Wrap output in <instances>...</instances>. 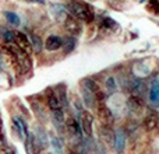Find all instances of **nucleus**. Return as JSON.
<instances>
[{
  "label": "nucleus",
  "mask_w": 159,
  "mask_h": 154,
  "mask_svg": "<svg viewBox=\"0 0 159 154\" xmlns=\"http://www.w3.org/2000/svg\"><path fill=\"white\" fill-rule=\"evenodd\" d=\"M43 101L46 108L49 109V112H55V111L63 109L60 104V99H59L57 94H56V90L53 87H49L46 91L43 93Z\"/></svg>",
  "instance_id": "nucleus-6"
},
{
  "label": "nucleus",
  "mask_w": 159,
  "mask_h": 154,
  "mask_svg": "<svg viewBox=\"0 0 159 154\" xmlns=\"http://www.w3.org/2000/svg\"><path fill=\"white\" fill-rule=\"evenodd\" d=\"M64 154H81V152L78 150V147H73V146H70L69 149L64 152Z\"/></svg>",
  "instance_id": "nucleus-26"
},
{
  "label": "nucleus",
  "mask_w": 159,
  "mask_h": 154,
  "mask_svg": "<svg viewBox=\"0 0 159 154\" xmlns=\"http://www.w3.org/2000/svg\"><path fill=\"white\" fill-rule=\"evenodd\" d=\"M50 10H52L53 17L56 18L57 22H64V20H66L67 16H69V11H67L66 6L59 4V3H55V4L50 6Z\"/></svg>",
  "instance_id": "nucleus-17"
},
{
  "label": "nucleus",
  "mask_w": 159,
  "mask_h": 154,
  "mask_svg": "<svg viewBox=\"0 0 159 154\" xmlns=\"http://www.w3.org/2000/svg\"><path fill=\"white\" fill-rule=\"evenodd\" d=\"M28 38H30V42H31V46H32V51L34 53H41L42 49H43V42H42L41 36L38 35V34H35L34 31H30V32L27 34Z\"/></svg>",
  "instance_id": "nucleus-19"
},
{
  "label": "nucleus",
  "mask_w": 159,
  "mask_h": 154,
  "mask_svg": "<svg viewBox=\"0 0 159 154\" xmlns=\"http://www.w3.org/2000/svg\"><path fill=\"white\" fill-rule=\"evenodd\" d=\"M3 16H4L6 21H7L10 25H13V27H18V25L21 24V18H20V16L17 13H14V11H4Z\"/></svg>",
  "instance_id": "nucleus-21"
},
{
  "label": "nucleus",
  "mask_w": 159,
  "mask_h": 154,
  "mask_svg": "<svg viewBox=\"0 0 159 154\" xmlns=\"http://www.w3.org/2000/svg\"><path fill=\"white\" fill-rule=\"evenodd\" d=\"M66 111L64 109H59L55 112H50V119H52V125L56 130V135L63 136L64 137V126H66Z\"/></svg>",
  "instance_id": "nucleus-8"
},
{
  "label": "nucleus",
  "mask_w": 159,
  "mask_h": 154,
  "mask_svg": "<svg viewBox=\"0 0 159 154\" xmlns=\"http://www.w3.org/2000/svg\"><path fill=\"white\" fill-rule=\"evenodd\" d=\"M77 121L80 122V126H81L84 137L92 139L93 137V122H95V115H93L92 111L84 109Z\"/></svg>",
  "instance_id": "nucleus-4"
},
{
  "label": "nucleus",
  "mask_w": 159,
  "mask_h": 154,
  "mask_svg": "<svg viewBox=\"0 0 159 154\" xmlns=\"http://www.w3.org/2000/svg\"><path fill=\"white\" fill-rule=\"evenodd\" d=\"M113 137H115V129H113V128L99 125L98 126V139L103 146L112 147L113 146Z\"/></svg>",
  "instance_id": "nucleus-11"
},
{
  "label": "nucleus",
  "mask_w": 159,
  "mask_h": 154,
  "mask_svg": "<svg viewBox=\"0 0 159 154\" xmlns=\"http://www.w3.org/2000/svg\"><path fill=\"white\" fill-rule=\"evenodd\" d=\"M127 139H129V135H127L124 125H120V126L116 128L115 137H113V146H112L116 154H124L127 149Z\"/></svg>",
  "instance_id": "nucleus-5"
},
{
  "label": "nucleus",
  "mask_w": 159,
  "mask_h": 154,
  "mask_svg": "<svg viewBox=\"0 0 159 154\" xmlns=\"http://www.w3.org/2000/svg\"><path fill=\"white\" fill-rule=\"evenodd\" d=\"M14 42H16V45L18 46V49L22 51L24 53H27L28 56L34 55V51H32V46H31L30 38H28V35L25 32L16 31V32H14Z\"/></svg>",
  "instance_id": "nucleus-9"
},
{
  "label": "nucleus",
  "mask_w": 159,
  "mask_h": 154,
  "mask_svg": "<svg viewBox=\"0 0 159 154\" xmlns=\"http://www.w3.org/2000/svg\"><path fill=\"white\" fill-rule=\"evenodd\" d=\"M75 46H77V38L70 35L67 39H64V45H63V48H61V49L64 51V53H66V55H69V53H71L75 49Z\"/></svg>",
  "instance_id": "nucleus-23"
},
{
  "label": "nucleus",
  "mask_w": 159,
  "mask_h": 154,
  "mask_svg": "<svg viewBox=\"0 0 159 154\" xmlns=\"http://www.w3.org/2000/svg\"><path fill=\"white\" fill-rule=\"evenodd\" d=\"M22 2L34 3V4H45V3H46V0H22Z\"/></svg>",
  "instance_id": "nucleus-27"
},
{
  "label": "nucleus",
  "mask_w": 159,
  "mask_h": 154,
  "mask_svg": "<svg viewBox=\"0 0 159 154\" xmlns=\"http://www.w3.org/2000/svg\"><path fill=\"white\" fill-rule=\"evenodd\" d=\"M64 45V38L60 35H49L43 42V48L48 52H57L63 48Z\"/></svg>",
  "instance_id": "nucleus-14"
},
{
  "label": "nucleus",
  "mask_w": 159,
  "mask_h": 154,
  "mask_svg": "<svg viewBox=\"0 0 159 154\" xmlns=\"http://www.w3.org/2000/svg\"><path fill=\"white\" fill-rule=\"evenodd\" d=\"M141 126L145 132L152 133L157 129H159V112L154 108H145L144 116L141 119Z\"/></svg>",
  "instance_id": "nucleus-3"
},
{
  "label": "nucleus",
  "mask_w": 159,
  "mask_h": 154,
  "mask_svg": "<svg viewBox=\"0 0 159 154\" xmlns=\"http://www.w3.org/2000/svg\"><path fill=\"white\" fill-rule=\"evenodd\" d=\"M148 104L154 109L159 108V77L152 80L151 85L148 88Z\"/></svg>",
  "instance_id": "nucleus-13"
},
{
  "label": "nucleus",
  "mask_w": 159,
  "mask_h": 154,
  "mask_svg": "<svg viewBox=\"0 0 159 154\" xmlns=\"http://www.w3.org/2000/svg\"><path fill=\"white\" fill-rule=\"evenodd\" d=\"M64 137L69 139L70 144L73 147H78L80 144H82L84 142V135H82L81 126H80V122L77 121L74 115L71 112H69V115H66V126H64Z\"/></svg>",
  "instance_id": "nucleus-2"
},
{
  "label": "nucleus",
  "mask_w": 159,
  "mask_h": 154,
  "mask_svg": "<svg viewBox=\"0 0 159 154\" xmlns=\"http://www.w3.org/2000/svg\"><path fill=\"white\" fill-rule=\"evenodd\" d=\"M64 143H66V137H63V136H59V135L50 136L49 144L52 146V149L55 150L56 154H64V152H66V144Z\"/></svg>",
  "instance_id": "nucleus-16"
},
{
  "label": "nucleus",
  "mask_w": 159,
  "mask_h": 154,
  "mask_svg": "<svg viewBox=\"0 0 159 154\" xmlns=\"http://www.w3.org/2000/svg\"><path fill=\"white\" fill-rule=\"evenodd\" d=\"M147 8H148L149 13L155 14V16H159V3L155 2V0H149L148 4H147Z\"/></svg>",
  "instance_id": "nucleus-24"
},
{
  "label": "nucleus",
  "mask_w": 159,
  "mask_h": 154,
  "mask_svg": "<svg viewBox=\"0 0 159 154\" xmlns=\"http://www.w3.org/2000/svg\"><path fill=\"white\" fill-rule=\"evenodd\" d=\"M155 2H158V3H159V0H155Z\"/></svg>",
  "instance_id": "nucleus-29"
},
{
  "label": "nucleus",
  "mask_w": 159,
  "mask_h": 154,
  "mask_svg": "<svg viewBox=\"0 0 159 154\" xmlns=\"http://www.w3.org/2000/svg\"><path fill=\"white\" fill-rule=\"evenodd\" d=\"M101 88H102V91H103V94H105V97H106V98H110V97H113L119 91L117 83H116V77L112 76V75L105 76L103 80H102Z\"/></svg>",
  "instance_id": "nucleus-10"
},
{
  "label": "nucleus",
  "mask_w": 159,
  "mask_h": 154,
  "mask_svg": "<svg viewBox=\"0 0 159 154\" xmlns=\"http://www.w3.org/2000/svg\"><path fill=\"white\" fill-rule=\"evenodd\" d=\"M50 154H52V153H50Z\"/></svg>",
  "instance_id": "nucleus-30"
},
{
  "label": "nucleus",
  "mask_w": 159,
  "mask_h": 154,
  "mask_svg": "<svg viewBox=\"0 0 159 154\" xmlns=\"http://www.w3.org/2000/svg\"><path fill=\"white\" fill-rule=\"evenodd\" d=\"M80 87L88 90L89 93H92L95 97L98 95V94L102 93L101 83H99L98 80L92 79V77H84V79H81V80H80Z\"/></svg>",
  "instance_id": "nucleus-15"
},
{
  "label": "nucleus",
  "mask_w": 159,
  "mask_h": 154,
  "mask_svg": "<svg viewBox=\"0 0 159 154\" xmlns=\"http://www.w3.org/2000/svg\"><path fill=\"white\" fill-rule=\"evenodd\" d=\"M107 6L113 7L115 10H123V7L126 6V3L123 0H107Z\"/></svg>",
  "instance_id": "nucleus-25"
},
{
  "label": "nucleus",
  "mask_w": 159,
  "mask_h": 154,
  "mask_svg": "<svg viewBox=\"0 0 159 154\" xmlns=\"http://www.w3.org/2000/svg\"><path fill=\"white\" fill-rule=\"evenodd\" d=\"M11 128H13L14 133L17 135V137L22 142L25 140V137H27L28 133H30L27 121H25L24 118H21V116H18V115H16V116L11 118Z\"/></svg>",
  "instance_id": "nucleus-7"
},
{
  "label": "nucleus",
  "mask_w": 159,
  "mask_h": 154,
  "mask_svg": "<svg viewBox=\"0 0 159 154\" xmlns=\"http://www.w3.org/2000/svg\"><path fill=\"white\" fill-rule=\"evenodd\" d=\"M0 36L3 44H16L14 42V31L8 30L6 27H0Z\"/></svg>",
  "instance_id": "nucleus-22"
},
{
  "label": "nucleus",
  "mask_w": 159,
  "mask_h": 154,
  "mask_svg": "<svg viewBox=\"0 0 159 154\" xmlns=\"http://www.w3.org/2000/svg\"><path fill=\"white\" fill-rule=\"evenodd\" d=\"M56 90V94H57L59 99H60V104L61 107H63V109L66 111V112H70V98L69 95H67V88L64 84H60L57 85V88H55Z\"/></svg>",
  "instance_id": "nucleus-18"
},
{
  "label": "nucleus",
  "mask_w": 159,
  "mask_h": 154,
  "mask_svg": "<svg viewBox=\"0 0 159 154\" xmlns=\"http://www.w3.org/2000/svg\"><path fill=\"white\" fill-rule=\"evenodd\" d=\"M117 28H119L117 22L113 18H110V17H103L101 24H99V30H101L102 32H112V31L117 30Z\"/></svg>",
  "instance_id": "nucleus-20"
},
{
  "label": "nucleus",
  "mask_w": 159,
  "mask_h": 154,
  "mask_svg": "<svg viewBox=\"0 0 159 154\" xmlns=\"http://www.w3.org/2000/svg\"><path fill=\"white\" fill-rule=\"evenodd\" d=\"M4 154H16V153H4Z\"/></svg>",
  "instance_id": "nucleus-28"
},
{
  "label": "nucleus",
  "mask_w": 159,
  "mask_h": 154,
  "mask_svg": "<svg viewBox=\"0 0 159 154\" xmlns=\"http://www.w3.org/2000/svg\"><path fill=\"white\" fill-rule=\"evenodd\" d=\"M64 6L70 16L77 18L82 24H92L95 21V10L89 3L82 0H67Z\"/></svg>",
  "instance_id": "nucleus-1"
},
{
  "label": "nucleus",
  "mask_w": 159,
  "mask_h": 154,
  "mask_svg": "<svg viewBox=\"0 0 159 154\" xmlns=\"http://www.w3.org/2000/svg\"><path fill=\"white\" fill-rule=\"evenodd\" d=\"M63 27H64V30L69 32V35L75 36V38L82 32V22L78 21L77 18H74L73 16H70V14L67 16V18L64 20Z\"/></svg>",
  "instance_id": "nucleus-12"
}]
</instances>
